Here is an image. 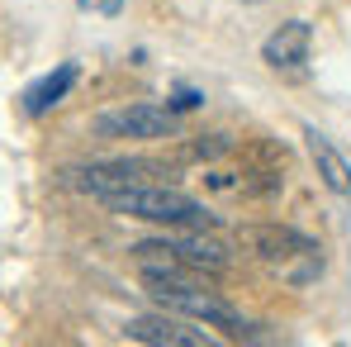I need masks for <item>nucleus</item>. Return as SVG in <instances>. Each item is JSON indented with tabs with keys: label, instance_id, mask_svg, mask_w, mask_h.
I'll list each match as a JSON object with an SVG mask.
<instances>
[{
	"label": "nucleus",
	"instance_id": "1",
	"mask_svg": "<svg viewBox=\"0 0 351 347\" xmlns=\"http://www.w3.org/2000/svg\"><path fill=\"white\" fill-rule=\"evenodd\" d=\"M143 286L171 314H185V319H195L204 328H223L228 338H252V324L242 319V309H233L219 290H209V276H157V271H143Z\"/></svg>",
	"mask_w": 351,
	"mask_h": 347
},
{
	"label": "nucleus",
	"instance_id": "2",
	"mask_svg": "<svg viewBox=\"0 0 351 347\" xmlns=\"http://www.w3.org/2000/svg\"><path fill=\"white\" fill-rule=\"evenodd\" d=\"M114 214H128V219H143V224H167V229H219V214L204 210L195 195L176 190V186H162V181H147V186H123V190H110L100 195Z\"/></svg>",
	"mask_w": 351,
	"mask_h": 347
},
{
	"label": "nucleus",
	"instance_id": "3",
	"mask_svg": "<svg viewBox=\"0 0 351 347\" xmlns=\"http://www.w3.org/2000/svg\"><path fill=\"white\" fill-rule=\"evenodd\" d=\"M157 172H167V167H162V162H147V157H110V162L66 167L62 181L100 200V195H110V190H123V186H147V181H157Z\"/></svg>",
	"mask_w": 351,
	"mask_h": 347
},
{
	"label": "nucleus",
	"instance_id": "4",
	"mask_svg": "<svg viewBox=\"0 0 351 347\" xmlns=\"http://www.w3.org/2000/svg\"><path fill=\"white\" fill-rule=\"evenodd\" d=\"M237 243L252 257L271 262V267H285V262H299V257H318V243L308 233L290 229V224H242L237 229Z\"/></svg>",
	"mask_w": 351,
	"mask_h": 347
},
{
	"label": "nucleus",
	"instance_id": "5",
	"mask_svg": "<svg viewBox=\"0 0 351 347\" xmlns=\"http://www.w3.org/2000/svg\"><path fill=\"white\" fill-rule=\"evenodd\" d=\"M176 110L171 105H119V110H105L95 115V133L100 138H171L176 133Z\"/></svg>",
	"mask_w": 351,
	"mask_h": 347
},
{
	"label": "nucleus",
	"instance_id": "6",
	"mask_svg": "<svg viewBox=\"0 0 351 347\" xmlns=\"http://www.w3.org/2000/svg\"><path fill=\"white\" fill-rule=\"evenodd\" d=\"M123 338L128 343H147V347H214V338L204 333V324L185 319V314H138L123 324Z\"/></svg>",
	"mask_w": 351,
	"mask_h": 347
},
{
	"label": "nucleus",
	"instance_id": "7",
	"mask_svg": "<svg viewBox=\"0 0 351 347\" xmlns=\"http://www.w3.org/2000/svg\"><path fill=\"white\" fill-rule=\"evenodd\" d=\"M162 252H171L180 267H190V271H199V276H223L228 271V247L219 243V238H209V229H176L171 238H152Z\"/></svg>",
	"mask_w": 351,
	"mask_h": 347
},
{
	"label": "nucleus",
	"instance_id": "8",
	"mask_svg": "<svg viewBox=\"0 0 351 347\" xmlns=\"http://www.w3.org/2000/svg\"><path fill=\"white\" fill-rule=\"evenodd\" d=\"M304 148H308L313 167L323 176V186H328L332 195H351V162L337 153V143H332L328 133H318L313 124H304Z\"/></svg>",
	"mask_w": 351,
	"mask_h": 347
},
{
	"label": "nucleus",
	"instance_id": "9",
	"mask_svg": "<svg viewBox=\"0 0 351 347\" xmlns=\"http://www.w3.org/2000/svg\"><path fill=\"white\" fill-rule=\"evenodd\" d=\"M308 43H313V29H308L304 19H285V24L261 43V62H266V67H276V71L299 67V62L308 58Z\"/></svg>",
	"mask_w": 351,
	"mask_h": 347
},
{
	"label": "nucleus",
	"instance_id": "10",
	"mask_svg": "<svg viewBox=\"0 0 351 347\" xmlns=\"http://www.w3.org/2000/svg\"><path fill=\"white\" fill-rule=\"evenodd\" d=\"M76 76H81V71H76V62H62L58 71L38 76V81H34V86L24 91V115H34V119H38V115H48V110H58L62 100L71 96Z\"/></svg>",
	"mask_w": 351,
	"mask_h": 347
},
{
	"label": "nucleus",
	"instance_id": "11",
	"mask_svg": "<svg viewBox=\"0 0 351 347\" xmlns=\"http://www.w3.org/2000/svg\"><path fill=\"white\" fill-rule=\"evenodd\" d=\"M185 153H190V157H199V162H209V157H223V153H233V138H228V133H204V138H195Z\"/></svg>",
	"mask_w": 351,
	"mask_h": 347
},
{
	"label": "nucleus",
	"instance_id": "12",
	"mask_svg": "<svg viewBox=\"0 0 351 347\" xmlns=\"http://www.w3.org/2000/svg\"><path fill=\"white\" fill-rule=\"evenodd\" d=\"M81 10H90V14H105V19H114L119 10H123V0H76Z\"/></svg>",
	"mask_w": 351,
	"mask_h": 347
},
{
	"label": "nucleus",
	"instance_id": "13",
	"mask_svg": "<svg viewBox=\"0 0 351 347\" xmlns=\"http://www.w3.org/2000/svg\"><path fill=\"white\" fill-rule=\"evenodd\" d=\"M199 100H204L199 91H180V96H176V100H171V110H176V115H180V110H195Z\"/></svg>",
	"mask_w": 351,
	"mask_h": 347
},
{
	"label": "nucleus",
	"instance_id": "14",
	"mask_svg": "<svg viewBox=\"0 0 351 347\" xmlns=\"http://www.w3.org/2000/svg\"><path fill=\"white\" fill-rule=\"evenodd\" d=\"M247 5H261V0H247Z\"/></svg>",
	"mask_w": 351,
	"mask_h": 347
}]
</instances>
